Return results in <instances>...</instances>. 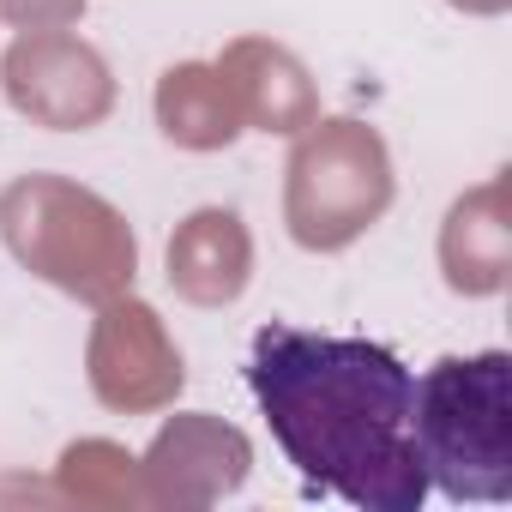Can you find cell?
I'll return each mask as SVG.
<instances>
[{
	"mask_svg": "<svg viewBox=\"0 0 512 512\" xmlns=\"http://www.w3.org/2000/svg\"><path fill=\"white\" fill-rule=\"evenodd\" d=\"M247 386L308 488L362 512H416L428 500V470L410 440L416 374L386 344L260 326Z\"/></svg>",
	"mask_w": 512,
	"mask_h": 512,
	"instance_id": "6da1fadb",
	"label": "cell"
},
{
	"mask_svg": "<svg viewBox=\"0 0 512 512\" xmlns=\"http://www.w3.org/2000/svg\"><path fill=\"white\" fill-rule=\"evenodd\" d=\"M410 440L446 500H512V356H446L416 380Z\"/></svg>",
	"mask_w": 512,
	"mask_h": 512,
	"instance_id": "7a4b0ae2",
	"label": "cell"
}]
</instances>
